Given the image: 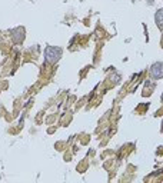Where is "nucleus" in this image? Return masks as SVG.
<instances>
[{
  "mask_svg": "<svg viewBox=\"0 0 163 183\" xmlns=\"http://www.w3.org/2000/svg\"><path fill=\"white\" fill-rule=\"evenodd\" d=\"M162 102H163V95H162Z\"/></svg>",
  "mask_w": 163,
  "mask_h": 183,
  "instance_id": "6e6552de",
  "label": "nucleus"
},
{
  "mask_svg": "<svg viewBox=\"0 0 163 183\" xmlns=\"http://www.w3.org/2000/svg\"><path fill=\"white\" fill-rule=\"evenodd\" d=\"M162 46H163V36H162Z\"/></svg>",
  "mask_w": 163,
  "mask_h": 183,
  "instance_id": "423d86ee",
  "label": "nucleus"
},
{
  "mask_svg": "<svg viewBox=\"0 0 163 183\" xmlns=\"http://www.w3.org/2000/svg\"><path fill=\"white\" fill-rule=\"evenodd\" d=\"M155 19H156L158 26L160 27V29H163V9H160V10L156 11V16H155Z\"/></svg>",
  "mask_w": 163,
  "mask_h": 183,
  "instance_id": "20e7f679",
  "label": "nucleus"
},
{
  "mask_svg": "<svg viewBox=\"0 0 163 183\" xmlns=\"http://www.w3.org/2000/svg\"><path fill=\"white\" fill-rule=\"evenodd\" d=\"M162 132H163V122H162Z\"/></svg>",
  "mask_w": 163,
  "mask_h": 183,
  "instance_id": "0eeeda50",
  "label": "nucleus"
},
{
  "mask_svg": "<svg viewBox=\"0 0 163 183\" xmlns=\"http://www.w3.org/2000/svg\"><path fill=\"white\" fill-rule=\"evenodd\" d=\"M150 76H152L153 79H162L163 77V63L162 62H158V63L152 65V67H150Z\"/></svg>",
  "mask_w": 163,
  "mask_h": 183,
  "instance_id": "f03ea898",
  "label": "nucleus"
},
{
  "mask_svg": "<svg viewBox=\"0 0 163 183\" xmlns=\"http://www.w3.org/2000/svg\"><path fill=\"white\" fill-rule=\"evenodd\" d=\"M153 89H155V83H150V82H147L146 86H145V89H143V96H149V95L152 93Z\"/></svg>",
  "mask_w": 163,
  "mask_h": 183,
  "instance_id": "39448f33",
  "label": "nucleus"
},
{
  "mask_svg": "<svg viewBox=\"0 0 163 183\" xmlns=\"http://www.w3.org/2000/svg\"><path fill=\"white\" fill-rule=\"evenodd\" d=\"M11 36H13V39H14L16 43H22V40L24 39V30H23V27L14 29V30L11 32Z\"/></svg>",
  "mask_w": 163,
  "mask_h": 183,
  "instance_id": "7ed1b4c3",
  "label": "nucleus"
},
{
  "mask_svg": "<svg viewBox=\"0 0 163 183\" xmlns=\"http://www.w3.org/2000/svg\"><path fill=\"white\" fill-rule=\"evenodd\" d=\"M60 56H62V49L60 47L49 46L44 50V57H46V62H49V63H56L60 59Z\"/></svg>",
  "mask_w": 163,
  "mask_h": 183,
  "instance_id": "f257e3e1",
  "label": "nucleus"
}]
</instances>
